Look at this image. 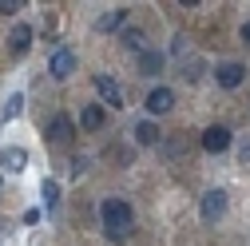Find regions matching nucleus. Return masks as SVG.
I'll list each match as a JSON object with an SVG mask.
<instances>
[{
	"instance_id": "1",
	"label": "nucleus",
	"mask_w": 250,
	"mask_h": 246,
	"mask_svg": "<svg viewBox=\"0 0 250 246\" xmlns=\"http://www.w3.org/2000/svg\"><path fill=\"white\" fill-rule=\"evenodd\" d=\"M100 219H104V230H107V238H127L131 234V223H135V214H131V206L123 203V199H104V206H100Z\"/></svg>"
},
{
	"instance_id": "2",
	"label": "nucleus",
	"mask_w": 250,
	"mask_h": 246,
	"mask_svg": "<svg viewBox=\"0 0 250 246\" xmlns=\"http://www.w3.org/2000/svg\"><path fill=\"white\" fill-rule=\"evenodd\" d=\"M199 214H203V223H218L227 214V191H207L199 203Z\"/></svg>"
},
{
	"instance_id": "3",
	"label": "nucleus",
	"mask_w": 250,
	"mask_h": 246,
	"mask_svg": "<svg viewBox=\"0 0 250 246\" xmlns=\"http://www.w3.org/2000/svg\"><path fill=\"white\" fill-rule=\"evenodd\" d=\"M214 80H218V87H238L242 80H246V64H234V60H227V64H218L214 68Z\"/></svg>"
},
{
	"instance_id": "4",
	"label": "nucleus",
	"mask_w": 250,
	"mask_h": 246,
	"mask_svg": "<svg viewBox=\"0 0 250 246\" xmlns=\"http://www.w3.org/2000/svg\"><path fill=\"white\" fill-rule=\"evenodd\" d=\"M203 147L210 151V155H223V151L230 147V127H223V123L207 127V131H203Z\"/></svg>"
},
{
	"instance_id": "5",
	"label": "nucleus",
	"mask_w": 250,
	"mask_h": 246,
	"mask_svg": "<svg viewBox=\"0 0 250 246\" xmlns=\"http://www.w3.org/2000/svg\"><path fill=\"white\" fill-rule=\"evenodd\" d=\"M48 72H52L56 80H68V76L76 72V56H72V48H56V52H52V64H48Z\"/></svg>"
},
{
	"instance_id": "6",
	"label": "nucleus",
	"mask_w": 250,
	"mask_h": 246,
	"mask_svg": "<svg viewBox=\"0 0 250 246\" xmlns=\"http://www.w3.org/2000/svg\"><path fill=\"white\" fill-rule=\"evenodd\" d=\"M143 103H147V111H151V115H163V111H171V107H175V91H171V87H151Z\"/></svg>"
},
{
	"instance_id": "7",
	"label": "nucleus",
	"mask_w": 250,
	"mask_h": 246,
	"mask_svg": "<svg viewBox=\"0 0 250 246\" xmlns=\"http://www.w3.org/2000/svg\"><path fill=\"white\" fill-rule=\"evenodd\" d=\"M96 91L104 96V103H111V107H123V91H119V83L111 80V76H96Z\"/></svg>"
},
{
	"instance_id": "8",
	"label": "nucleus",
	"mask_w": 250,
	"mask_h": 246,
	"mask_svg": "<svg viewBox=\"0 0 250 246\" xmlns=\"http://www.w3.org/2000/svg\"><path fill=\"white\" fill-rule=\"evenodd\" d=\"M72 131H76V127H72V119H68V115H56V119L48 123V139H52L56 147H64V143L72 139Z\"/></svg>"
},
{
	"instance_id": "9",
	"label": "nucleus",
	"mask_w": 250,
	"mask_h": 246,
	"mask_svg": "<svg viewBox=\"0 0 250 246\" xmlns=\"http://www.w3.org/2000/svg\"><path fill=\"white\" fill-rule=\"evenodd\" d=\"M8 48H12V56H24L28 48H32V28H28V24H16L12 32H8Z\"/></svg>"
},
{
	"instance_id": "10",
	"label": "nucleus",
	"mask_w": 250,
	"mask_h": 246,
	"mask_svg": "<svg viewBox=\"0 0 250 246\" xmlns=\"http://www.w3.org/2000/svg\"><path fill=\"white\" fill-rule=\"evenodd\" d=\"M107 123V111L100 107V103H87L83 111H80V127H87V131H100Z\"/></svg>"
},
{
	"instance_id": "11",
	"label": "nucleus",
	"mask_w": 250,
	"mask_h": 246,
	"mask_svg": "<svg viewBox=\"0 0 250 246\" xmlns=\"http://www.w3.org/2000/svg\"><path fill=\"white\" fill-rule=\"evenodd\" d=\"M24 163H28V151L24 147H4V151H0V167H4V171H24Z\"/></svg>"
},
{
	"instance_id": "12",
	"label": "nucleus",
	"mask_w": 250,
	"mask_h": 246,
	"mask_svg": "<svg viewBox=\"0 0 250 246\" xmlns=\"http://www.w3.org/2000/svg\"><path fill=\"white\" fill-rule=\"evenodd\" d=\"M135 143H143V147H155V143H159V127H155L151 119H139V123H135Z\"/></svg>"
},
{
	"instance_id": "13",
	"label": "nucleus",
	"mask_w": 250,
	"mask_h": 246,
	"mask_svg": "<svg viewBox=\"0 0 250 246\" xmlns=\"http://www.w3.org/2000/svg\"><path fill=\"white\" fill-rule=\"evenodd\" d=\"M159 68H163V56H159V52H151V48L139 52V72H143V76H159Z\"/></svg>"
},
{
	"instance_id": "14",
	"label": "nucleus",
	"mask_w": 250,
	"mask_h": 246,
	"mask_svg": "<svg viewBox=\"0 0 250 246\" xmlns=\"http://www.w3.org/2000/svg\"><path fill=\"white\" fill-rule=\"evenodd\" d=\"M123 20H127V12L115 8V12H104V16L96 20V28H100V32H115V28H123Z\"/></svg>"
},
{
	"instance_id": "15",
	"label": "nucleus",
	"mask_w": 250,
	"mask_h": 246,
	"mask_svg": "<svg viewBox=\"0 0 250 246\" xmlns=\"http://www.w3.org/2000/svg\"><path fill=\"white\" fill-rule=\"evenodd\" d=\"M40 199H44L48 210L60 206V183H56V179H44V183H40Z\"/></svg>"
},
{
	"instance_id": "16",
	"label": "nucleus",
	"mask_w": 250,
	"mask_h": 246,
	"mask_svg": "<svg viewBox=\"0 0 250 246\" xmlns=\"http://www.w3.org/2000/svg\"><path fill=\"white\" fill-rule=\"evenodd\" d=\"M20 107H24V96L16 91V96H8V100H4V115H0V119H12V115H20Z\"/></svg>"
},
{
	"instance_id": "17",
	"label": "nucleus",
	"mask_w": 250,
	"mask_h": 246,
	"mask_svg": "<svg viewBox=\"0 0 250 246\" xmlns=\"http://www.w3.org/2000/svg\"><path fill=\"white\" fill-rule=\"evenodd\" d=\"M123 44H127V48H135V52H147V44H143V32H127V36H123Z\"/></svg>"
},
{
	"instance_id": "18",
	"label": "nucleus",
	"mask_w": 250,
	"mask_h": 246,
	"mask_svg": "<svg viewBox=\"0 0 250 246\" xmlns=\"http://www.w3.org/2000/svg\"><path fill=\"white\" fill-rule=\"evenodd\" d=\"M16 8H20L16 0H0V16H16Z\"/></svg>"
},
{
	"instance_id": "19",
	"label": "nucleus",
	"mask_w": 250,
	"mask_h": 246,
	"mask_svg": "<svg viewBox=\"0 0 250 246\" xmlns=\"http://www.w3.org/2000/svg\"><path fill=\"white\" fill-rule=\"evenodd\" d=\"M83 171H87V159H72V175H76V179H80V175H83Z\"/></svg>"
},
{
	"instance_id": "20",
	"label": "nucleus",
	"mask_w": 250,
	"mask_h": 246,
	"mask_svg": "<svg viewBox=\"0 0 250 246\" xmlns=\"http://www.w3.org/2000/svg\"><path fill=\"white\" fill-rule=\"evenodd\" d=\"M238 36H242V40L250 44V24H242V32H238Z\"/></svg>"
},
{
	"instance_id": "21",
	"label": "nucleus",
	"mask_w": 250,
	"mask_h": 246,
	"mask_svg": "<svg viewBox=\"0 0 250 246\" xmlns=\"http://www.w3.org/2000/svg\"><path fill=\"white\" fill-rule=\"evenodd\" d=\"M0 195H4V183H0Z\"/></svg>"
}]
</instances>
